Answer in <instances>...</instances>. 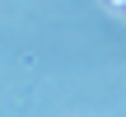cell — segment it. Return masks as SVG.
Instances as JSON below:
<instances>
[{
    "instance_id": "1",
    "label": "cell",
    "mask_w": 126,
    "mask_h": 117,
    "mask_svg": "<svg viewBox=\"0 0 126 117\" xmlns=\"http://www.w3.org/2000/svg\"><path fill=\"white\" fill-rule=\"evenodd\" d=\"M112 5H126V0H112Z\"/></svg>"
}]
</instances>
